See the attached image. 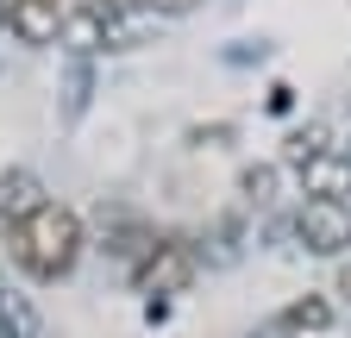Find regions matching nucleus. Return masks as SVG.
<instances>
[{
  "label": "nucleus",
  "instance_id": "1",
  "mask_svg": "<svg viewBox=\"0 0 351 338\" xmlns=\"http://www.w3.org/2000/svg\"><path fill=\"white\" fill-rule=\"evenodd\" d=\"M13 257H19V270L38 276V282H63V276L82 263V220H75V207L44 200L38 213L13 232Z\"/></svg>",
  "mask_w": 351,
  "mask_h": 338
},
{
  "label": "nucleus",
  "instance_id": "2",
  "mask_svg": "<svg viewBox=\"0 0 351 338\" xmlns=\"http://www.w3.org/2000/svg\"><path fill=\"white\" fill-rule=\"evenodd\" d=\"M57 44H69V51H125L132 44V25H125V13L119 7H107V0H82V7H69L63 13V38Z\"/></svg>",
  "mask_w": 351,
  "mask_h": 338
},
{
  "label": "nucleus",
  "instance_id": "3",
  "mask_svg": "<svg viewBox=\"0 0 351 338\" xmlns=\"http://www.w3.org/2000/svg\"><path fill=\"white\" fill-rule=\"evenodd\" d=\"M295 238H301V250H314V257H345L351 250V207L345 200H301Z\"/></svg>",
  "mask_w": 351,
  "mask_h": 338
},
{
  "label": "nucleus",
  "instance_id": "4",
  "mask_svg": "<svg viewBox=\"0 0 351 338\" xmlns=\"http://www.w3.org/2000/svg\"><path fill=\"white\" fill-rule=\"evenodd\" d=\"M195 244L189 238H157V250L138 263V288L145 294H182L189 282H195Z\"/></svg>",
  "mask_w": 351,
  "mask_h": 338
},
{
  "label": "nucleus",
  "instance_id": "5",
  "mask_svg": "<svg viewBox=\"0 0 351 338\" xmlns=\"http://www.w3.org/2000/svg\"><path fill=\"white\" fill-rule=\"evenodd\" d=\"M7 25L19 44H57L63 38V0H7Z\"/></svg>",
  "mask_w": 351,
  "mask_h": 338
},
{
  "label": "nucleus",
  "instance_id": "6",
  "mask_svg": "<svg viewBox=\"0 0 351 338\" xmlns=\"http://www.w3.org/2000/svg\"><path fill=\"white\" fill-rule=\"evenodd\" d=\"M301 194L307 200H345L351 194V151H326L314 163H301Z\"/></svg>",
  "mask_w": 351,
  "mask_h": 338
},
{
  "label": "nucleus",
  "instance_id": "7",
  "mask_svg": "<svg viewBox=\"0 0 351 338\" xmlns=\"http://www.w3.org/2000/svg\"><path fill=\"white\" fill-rule=\"evenodd\" d=\"M38 176H25V169H7L0 176V238H13L32 213H38Z\"/></svg>",
  "mask_w": 351,
  "mask_h": 338
},
{
  "label": "nucleus",
  "instance_id": "8",
  "mask_svg": "<svg viewBox=\"0 0 351 338\" xmlns=\"http://www.w3.org/2000/svg\"><path fill=\"white\" fill-rule=\"evenodd\" d=\"M332 326V307L320 301V294H307V301H289L282 307V320H276V332H326Z\"/></svg>",
  "mask_w": 351,
  "mask_h": 338
},
{
  "label": "nucleus",
  "instance_id": "9",
  "mask_svg": "<svg viewBox=\"0 0 351 338\" xmlns=\"http://www.w3.org/2000/svg\"><path fill=\"white\" fill-rule=\"evenodd\" d=\"M332 151V132H326V125H301V132L289 138V163L301 169V163H314V157H326Z\"/></svg>",
  "mask_w": 351,
  "mask_h": 338
},
{
  "label": "nucleus",
  "instance_id": "10",
  "mask_svg": "<svg viewBox=\"0 0 351 338\" xmlns=\"http://www.w3.org/2000/svg\"><path fill=\"white\" fill-rule=\"evenodd\" d=\"M239 194H245L251 207H270V200H276V169H270V163L245 169V176H239Z\"/></svg>",
  "mask_w": 351,
  "mask_h": 338
},
{
  "label": "nucleus",
  "instance_id": "11",
  "mask_svg": "<svg viewBox=\"0 0 351 338\" xmlns=\"http://www.w3.org/2000/svg\"><path fill=\"white\" fill-rule=\"evenodd\" d=\"M145 13H157V19H182V13H195L201 0H138Z\"/></svg>",
  "mask_w": 351,
  "mask_h": 338
},
{
  "label": "nucleus",
  "instance_id": "12",
  "mask_svg": "<svg viewBox=\"0 0 351 338\" xmlns=\"http://www.w3.org/2000/svg\"><path fill=\"white\" fill-rule=\"evenodd\" d=\"M25 332H32V320L19 307H13V320H0V338H25Z\"/></svg>",
  "mask_w": 351,
  "mask_h": 338
},
{
  "label": "nucleus",
  "instance_id": "13",
  "mask_svg": "<svg viewBox=\"0 0 351 338\" xmlns=\"http://www.w3.org/2000/svg\"><path fill=\"white\" fill-rule=\"evenodd\" d=\"M339 294H345V301H351V257L339 263Z\"/></svg>",
  "mask_w": 351,
  "mask_h": 338
},
{
  "label": "nucleus",
  "instance_id": "14",
  "mask_svg": "<svg viewBox=\"0 0 351 338\" xmlns=\"http://www.w3.org/2000/svg\"><path fill=\"white\" fill-rule=\"evenodd\" d=\"M0 25H7V0H0Z\"/></svg>",
  "mask_w": 351,
  "mask_h": 338
},
{
  "label": "nucleus",
  "instance_id": "15",
  "mask_svg": "<svg viewBox=\"0 0 351 338\" xmlns=\"http://www.w3.org/2000/svg\"><path fill=\"white\" fill-rule=\"evenodd\" d=\"M270 338H276V332H270Z\"/></svg>",
  "mask_w": 351,
  "mask_h": 338
}]
</instances>
